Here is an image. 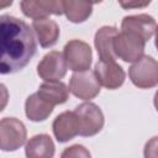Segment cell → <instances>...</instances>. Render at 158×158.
<instances>
[{
	"mask_svg": "<svg viewBox=\"0 0 158 158\" xmlns=\"http://www.w3.org/2000/svg\"><path fill=\"white\" fill-rule=\"evenodd\" d=\"M31 28L35 32L41 47L48 48L57 43L60 30L54 20H51L49 17L33 20Z\"/></svg>",
	"mask_w": 158,
	"mask_h": 158,
	"instance_id": "14",
	"label": "cell"
},
{
	"mask_svg": "<svg viewBox=\"0 0 158 158\" xmlns=\"http://www.w3.org/2000/svg\"><path fill=\"white\" fill-rule=\"evenodd\" d=\"M151 1H144V2H120V5L125 9H130V7H143L149 5Z\"/></svg>",
	"mask_w": 158,
	"mask_h": 158,
	"instance_id": "22",
	"label": "cell"
},
{
	"mask_svg": "<svg viewBox=\"0 0 158 158\" xmlns=\"http://www.w3.org/2000/svg\"><path fill=\"white\" fill-rule=\"evenodd\" d=\"M100 88L101 85L93 70L73 73L69 80V91L81 100L94 99L100 93Z\"/></svg>",
	"mask_w": 158,
	"mask_h": 158,
	"instance_id": "7",
	"label": "cell"
},
{
	"mask_svg": "<svg viewBox=\"0 0 158 158\" xmlns=\"http://www.w3.org/2000/svg\"><path fill=\"white\" fill-rule=\"evenodd\" d=\"M36 93L41 99H43L46 102H48L53 107L56 105L64 104L69 98L68 86L63 81H59V80L42 83Z\"/></svg>",
	"mask_w": 158,
	"mask_h": 158,
	"instance_id": "16",
	"label": "cell"
},
{
	"mask_svg": "<svg viewBox=\"0 0 158 158\" xmlns=\"http://www.w3.org/2000/svg\"><path fill=\"white\" fill-rule=\"evenodd\" d=\"M156 28H157L156 20L147 14L125 16L121 22L122 32L133 33V35L141 37L144 42L149 41L153 37Z\"/></svg>",
	"mask_w": 158,
	"mask_h": 158,
	"instance_id": "9",
	"label": "cell"
},
{
	"mask_svg": "<svg viewBox=\"0 0 158 158\" xmlns=\"http://www.w3.org/2000/svg\"><path fill=\"white\" fill-rule=\"evenodd\" d=\"M60 158H91V154L88 148L81 144H73L64 148L60 154Z\"/></svg>",
	"mask_w": 158,
	"mask_h": 158,
	"instance_id": "19",
	"label": "cell"
},
{
	"mask_svg": "<svg viewBox=\"0 0 158 158\" xmlns=\"http://www.w3.org/2000/svg\"><path fill=\"white\" fill-rule=\"evenodd\" d=\"M37 49L32 28L21 19L0 16V74L23 69Z\"/></svg>",
	"mask_w": 158,
	"mask_h": 158,
	"instance_id": "1",
	"label": "cell"
},
{
	"mask_svg": "<svg viewBox=\"0 0 158 158\" xmlns=\"http://www.w3.org/2000/svg\"><path fill=\"white\" fill-rule=\"evenodd\" d=\"M63 57L67 67L77 72H85L90 69L93 60V52L90 46L80 40H70L63 48Z\"/></svg>",
	"mask_w": 158,
	"mask_h": 158,
	"instance_id": "6",
	"label": "cell"
},
{
	"mask_svg": "<svg viewBox=\"0 0 158 158\" xmlns=\"http://www.w3.org/2000/svg\"><path fill=\"white\" fill-rule=\"evenodd\" d=\"M157 137H153L144 147V158H157Z\"/></svg>",
	"mask_w": 158,
	"mask_h": 158,
	"instance_id": "20",
	"label": "cell"
},
{
	"mask_svg": "<svg viewBox=\"0 0 158 158\" xmlns=\"http://www.w3.org/2000/svg\"><path fill=\"white\" fill-rule=\"evenodd\" d=\"M79 123V136L90 137L99 133L104 127V114L101 109L90 101L78 105L74 110Z\"/></svg>",
	"mask_w": 158,
	"mask_h": 158,
	"instance_id": "2",
	"label": "cell"
},
{
	"mask_svg": "<svg viewBox=\"0 0 158 158\" xmlns=\"http://www.w3.org/2000/svg\"><path fill=\"white\" fill-rule=\"evenodd\" d=\"M117 33H118V30L115 26H102L96 31L94 44H95L100 60H105V62L116 60L112 46H114V40L117 36Z\"/></svg>",
	"mask_w": 158,
	"mask_h": 158,
	"instance_id": "13",
	"label": "cell"
},
{
	"mask_svg": "<svg viewBox=\"0 0 158 158\" xmlns=\"http://www.w3.org/2000/svg\"><path fill=\"white\" fill-rule=\"evenodd\" d=\"M53 111V106L41 99L37 93L30 95L25 101V112L28 120L33 122L44 121Z\"/></svg>",
	"mask_w": 158,
	"mask_h": 158,
	"instance_id": "17",
	"label": "cell"
},
{
	"mask_svg": "<svg viewBox=\"0 0 158 158\" xmlns=\"http://www.w3.org/2000/svg\"><path fill=\"white\" fill-rule=\"evenodd\" d=\"M93 2L86 1H62L63 14H65L67 19L73 23H81L88 20L93 12Z\"/></svg>",
	"mask_w": 158,
	"mask_h": 158,
	"instance_id": "18",
	"label": "cell"
},
{
	"mask_svg": "<svg viewBox=\"0 0 158 158\" xmlns=\"http://www.w3.org/2000/svg\"><path fill=\"white\" fill-rule=\"evenodd\" d=\"M146 42L130 32H118L114 40V54L117 58L127 63H135L141 57L144 56Z\"/></svg>",
	"mask_w": 158,
	"mask_h": 158,
	"instance_id": "4",
	"label": "cell"
},
{
	"mask_svg": "<svg viewBox=\"0 0 158 158\" xmlns=\"http://www.w3.org/2000/svg\"><path fill=\"white\" fill-rule=\"evenodd\" d=\"M54 151L56 147L53 139L46 133L31 137L25 146V153L27 158H53Z\"/></svg>",
	"mask_w": 158,
	"mask_h": 158,
	"instance_id": "15",
	"label": "cell"
},
{
	"mask_svg": "<svg viewBox=\"0 0 158 158\" xmlns=\"http://www.w3.org/2000/svg\"><path fill=\"white\" fill-rule=\"evenodd\" d=\"M21 10L25 16L33 20L46 19L49 15H62V1L57 0H23L20 2Z\"/></svg>",
	"mask_w": 158,
	"mask_h": 158,
	"instance_id": "11",
	"label": "cell"
},
{
	"mask_svg": "<svg viewBox=\"0 0 158 158\" xmlns=\"http://www.w3.org/2000/svg\"><path fill=\"white\" fill-rule=\"evenodd\" d=\"M12 5V1H0V9H4V7H7V6H11Z\"/></svg>",
	"mask_w": 158,
	"mask_h": 158,
	"instance_id": "23",
	"label": "cell"
},
{
	"mask_svg": "<svg viewBox=\"0 0 158 158\" xmlns=\"http://www.w3.org/2000/svg\"><path fill=\"white\" fill-rule=\"evenodd\" d=\"M67 63L63 53L51 51L47 53L37 65V74L44 81H57L67 74Z\"/></svg>",
	"mask_w": 158,
	"mask_h": 158,
	"instance_id": "8",
	"label": "cell"
},
{
	"mask_svg": "<svg viewBox=\"0 0 158 158\" xmlns=\"http://www.w3.org/2000/svg\"><path fill=\"white\" fill-rule=\"evenodd\" d=\"M94 73L100 85L105 86L109 90L118 89L126 78V73L121 65L116 62H105L99 60L95 64Z\"/></svg>",
	"mask_w": 158,
	"mask_h": 158,
	"instance_id": "10",
	"label": "cell"
},
{
	"mask_svg": "<svg viewBox=\"0 0 158 158\" xmlns=\"http://www.w3.org/2000/svg\"><path fill=\"white\" fill-rule=\"evenodd\" d=\"M27 131L22 121L16 117H4L0 120V149L12 152L26 142Z\"/></svg>",
	"mask_w": 158,
	"mask_h": 158,
	"instance_id": "5",
	"label": "cell"
},
{
	"mask_svg": "<svg viewBox=\"0 0 158 158\" xmlns=\"http://www.w3.org/2000/svg\"><path fill=\"white\" fill-rule=\"evenodd\" d=\"M52 130L56 139L60 143L68 142L78 136L79 123L74 111H64L59 114L52 123Z\"/></svg>",
	"mask_w": 158,
	"mask_h": 158,
	"instance_id": "12",
	"label": "cell"
},
{
	"mask_svg": "<svg viewBox=\"0 0 158 158\" xmlns=\"http://www.w3.org/2000/svg\"><path fill=\"white\" fill-rule=\"evenodd\" d=\"M132 84L139 89H151L158 84V63L151 56H143L128 68Z\"/></svg>",
	"mask_w": 158,
	"mask_h": 158,
	"instance_id": "3",
	"label": "cell"
},
{
	"mask_svg": "<svg viewBox=\"0 0 158 158\" xmlns=\"http://www.w3.org/2000/svg\"><path fill=\"white\" fill-rule=\"evenodd\" d=\"M9 102V90L7 88L0 83V112L6 107Z\"/></svg>",
	"mask_w": 158,
	"mask_h": 158,
	"instance_id": "21",
	"label": "cell"
}]
</instances>
